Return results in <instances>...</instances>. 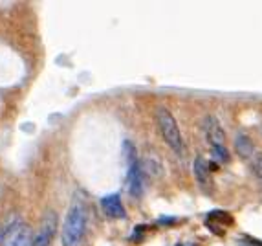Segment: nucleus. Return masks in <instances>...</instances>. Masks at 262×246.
Segmentation results:
<instances>
[{
	"instance_id": "nucleus-1",
	"label": "nucleus",
	"mask_w": 262,
	"mask_h": 246,
	"mask_svg": "<svg viewBox=\"0 0 262 246\" xmlns=\"http://www.w3.org/2000/svg\"><path fill=\"white\" fill-rule=\"evenodd\" d=\"M86 230V209L81 202H73L68 209L62 226V246H79Z\"/></svg>"
},
{
	"instance_id": "nucleus-2",
	"label": "nucleus",
	"mask_w": 262,
	"mask_h": 246,
	"mask_svg": "<svg viewBox=\"0 0 262 246\" xmlns=\"http://www.w3.org/2000/svg\"><path fill=\"white\" fill-rule=\"evenodd\" d=\"M156 121H158V127H160V132H162L163 136V140L167 142V145H169L174 153L181 155V153H183V140H181V132L176 123V118L172 116L165 107H160L156 112Z\"/></svg>"
},
{
	"instance_id": "nucleus-3",
	"label": "nucleus",
	"mask_w": 262,
	"mask_h": 246,
	"mask_svg": "<svg viewBox=\"0 0 262 246\" xmlns=\"http://www.w3.org/2000/svg\"><path fill=\"white\" fill-rule=\"evenodd\" d=\"M33 241L29 235V226L20 217H13L6 224L4 232L0 235L2 246H28Z\"/></svg>"
},
{
	"instance_id": "nucleus-4",
	"label": "nucleus",
	"mask_w": 262,
	"mask_h": 246,
	"mask_svg": "<svg viewBox=\"0 0 262 246\" xmlns=\"http://www.w3.org/2000/svg\"><path fill=\"white\" fill-rule=\"evenodd\" d=\"M55 233H57V213L48 209L43 215L41 230H39V233L33 237L31 246H50L53 242Z\"/></svg>"
},
{
	"instance_id": "nucleus-5",
	"label": "nucleus",
	"mask_w": 262,
	"mask_h": 246,
	"mask_svg": "<svg viewBox=\"0 0 262 246\" xmlns=\"http://www.w3.org/2000/svg\"><path fill=\"white\" fill-rule=\"evenodd\" d=\"M127 186L134 198H139L143 193V167L136 158L134 149L130 151L129 156V171H127Z\"/></svg>"
},
{
	"instance_id": "nucleus-6",
	"label": "nucleus",
	"mask_w": 262,
	"mask_h": 246,
	"mask_svg": "<svg viewBox=\"0 0 262 246\" xmlns=\"http://www.w3.org/2000/svg\"><path fill=\"white\" fill-rule=\"evenodd\" d=\"M202 129H204L207 142H209L213 147H226V132L216 118L205 116L204 120H202Z\"/></svg>"
},
{
	"instance_id": "nucleus-7",
	"label": "nucleus",
	"mask_w": 262,
	"mask_h": 246,
	"mask_svg": "<svg viewBox=\"0 0 262 246\" xmlns=\"http://www.w3.org/2000/svg\"><path fill=\"white\" fill-rule=\"evenodd\" d=\"M193 171H195L196 182H198L200 189H204L205 193H211V191H213V179H211V169L209 165H207V162L198 156V158L195 160Z\"/></svg>"
},
{
	"instance_id": "nucleus-8",
	"label": "nucleus",
	"mask_w": 262,
	"mask_h": 246,
	"mask_svg": "<svg viewBox=\"0 0 262 246\" xmlns=\"http://www.w3.org/2000/svg\"><path fill=\"white\" fill-rule=\"evenodd\" d=\"M101 207L103 212L112 219H123L125 217V207L121 202V197L118 193L106 195V197L101 198Z\"/></svg>"
},
{
	"instance_id": "nucleus-9",
	"label": "nucleus",
	"mask_w": 262,
	"mask_h": 246,
	"mask_svg": "<svg viewBox=\"0 0 262 246\" xmlns=\"http://www.w3.org/2000/svg\"><path fill=\"white\" fill-rule=\"evenodd\" d=\"M235 153L242 160H251V156L255 155V145L251 138L246 134H238L235 138Z\"/></svg>"
},
{
	"instance_id": "nucleus-10",
	"label": "nucleus",
	"mask_w": 262,
	"mask_h": 246,
	"mask_svg": "<svg viewBox=\"0 0 262 246\" xmlns=\"http://www.w3.org/2000/svg\"><path fill=\"white\" fill-rule=\"evenodd\" d=\"M143 169H145V173H147L148 177H154V179H160V177L163 174L162 164H160L156 158H145V162H143Z\"/></svg>"
},
{
	"instance_id": "nucleus-11",
	"label": "nucleus",
	"mask_w": 262,
	"mask_h": 246,
	"mask_svg": "<svg viewBox=\"0 0 262 246\" xmlns=\"http://www.w3.org/2000/svg\"><path fill=\"white\" fill-rule=\"evenodd\" d=\"M249 167H251L253 174L262 179V153H255L249 160Z\"/></svg>"
},
{
	"instance_id": "nucleus-12",
	"label": "nucleus",
	"mask_w": 262,
	"mask_h": 246,
	"mask_svg": "<svg viewBox=\"0 0 262 246\" xmlns=\"http://www.w3.org/2000/svg\"><path fill=\"white\" fill-rule=\"evenodd\" d=\"M211 153H213L214 160H218V164H220V162H228V160H229V153H228L226 147H213Z\"/></svg>"
},
{
	"instance_id": "nucleus-13",
	"label": "nucleus",
	"mask_w": 262,
	"mask_h": 246,
	"mask_svg": "<svg viewBox=\"0 0 262 246\" xmlns=\"http://www.w3.org/2000/svg\"><path fill=\"white\" fill-rule=\"evenodd\" d=\"M244 246H262V241H257V239H246V241H244Z\"/></svg>"
},
{
	"instance_id": "nucleus-14",
	"label": "nucleus",
	"mask_w": 262,
	"mask_h": 246,
	"mask_svg": "<svg viewBox=\"0 0 262 246\" xmlns=\"http://www.w3.org/2000/svg\"><path fill=\"white\" fill-rule=\"evenodd\" d=\"M158 222H160V224H172V222H176V219L174 217H169V219L162 217V219H158Z\"/></svg>"
},
{
	"instance_id": "nucleus-15",
	"label": "nucleus",
	"mask_w": 262,
	"mask_h": 246,
	"mask_svg": "<svg viewBox=\"0 0 262 246\" xmlns=\"http://www.w3.org/2000/svg\"><path fill=\"white\" fill-rule=\"evenodd\" d=\"M178 246H181V244H178Z\"/></svg>"
}]
</instances>
